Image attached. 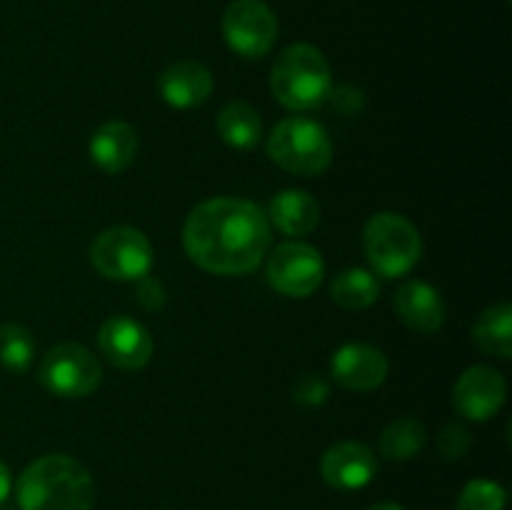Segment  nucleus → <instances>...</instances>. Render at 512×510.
I'll use <instances>...</instances> for the list:
<instances>
[{"mask_svg": "<svg viewBox=\"0 0 512 510\" xmlns=\"http://www.w3.org/2000/svg\"><path fill=\"white\" fill-rule=\"evenodd\" d=\"M183 245L188 258L208 273L248 275L268 255V215L250 200L210 198L190 210Z\"/></svg>", "mask_w": 512, "mask_h": 510, "instance_id": "1", "label": "nucleus"}, {"mask_svg": "<svg viewBox=\"0 0 512 510\" xmlns=\"http://www.w3.org/2000/svg\"><path fill=\"white\" fill-rule=\"evenodd\" d=\"M20 510H93V478L65 453L33 460L15 485Z\"/></svg>", "mask_w": 512, "mask_h": 510, "instance_id": "2", "label": "nucleus"}, {"mask_svg": "<svg viewBox=\"0 0 512 510\" xmlns=\"http://www.w3.org/2000/svg\"><path fill=\"white\" fill-rule=\"evenodd\" d=\"M270 90L288 110H313L330 98L333 73L315 45H288L270 70Z\"/></svg>", "mask_w": 512, "mask_h": 510, "instance_id": "3", "label": "nucleus"}, {"mask_svg": "<svg viewBox=\"0 0 512 510\" xmlns=\"http://www.w3.org/2000/svg\"><path fill=\"white\" fill-rule=\"evenodd\" d=\"M268 158L300 178L320 175L333 160L330 135L318 120L290 115L280 120L268 138Z\"/></svg>", "mask_w": 512, "mask_h": 510, "instance_id": "4", "label": "nucleus"}, {"mask_svg": "<svg viewBox=\"0 0 512 510\" xmlns=\"http://www.w3.org/2000/svg\"><path fill=\"white\" fill-rule=\"evenodd\" d=\"M363 245L373 270L383 278H400L410 273L423 253L418 228L408 218L390 210L373 215L365 223Z\"/></svg>", "mask_w": 512, "mask_h": 510, "instance_id": "5", "label": "nucleus"}, {"mask_svg": "<svg viewBox=\"0 0 512 510\" xmlns=\"http://www.w3.org/2000/svg\"><path fill=\"white\" fill-rule=\"evenodd\" d=\"M90 263L108 280H140L153 268V245L138 228L115 225L93 240Z\"/></svg>", "mask_w": 512, "mask_h": 510, "instance_id": "6", "label": "nucleus"}, {"mask_svg": "<svg viewBox=\"0 0 512 510\" xmlns=\"http://www.w3.org/2000/svg\"><path fill=\"white\" fill-rule=\"evenodd\" d=\"M38 378L58 398H88L103 380L98 358L80 343H60L45 353Z\"/></svg>", "mask_w": 512, "mask_h": 510, "instance_id": "7", "label": "nucleus"}, {"mask_svg": "<svg viewBox=\"0 0 512 510\" xmlns=\"http://www.w3.org/2000/svg\"><path fill=\"white\" fill-rule=\"evenodd\" d=\"M223 38L243 58H263L278 38V18L263 0H235L223 15Z\"/></svg>", "mask_w": 512, "mask_h": 510, "instance_id": "8", "label": "nucleus"}, {"mask_svg": "<svg viewBox=\"0 0 512 510\" xmlns=\"http://www.w3.org/2000/svg\"><path fill=\"white\" fill-rule=\"evenodd\" d=\"M325 275L323 255L308 243L278 245L268 258V283L288 298H308L320 288Z\"/></svg>", "mask_w": 512, "mask_h": 510, "instance_id": "9", "label": "nucleus"}, {"mask_svg": "<svg viewBox=\"0 0 512 510\" xmlns=\"http://www.w3.org/2000/svg\"><path fill=\"white\" fill-rule=\"evenodd\" d=\"M508 398L505 378L490 365H473L458 378L453 388V408L473 423H485L495 418Z\"/></svg>", "mask_w": 512, "mask_h": 510, "instance_id": "10", "label": "nucleus"}, {"mask_svg": "<svg viewBox=\"0 0 512 510\" xmlns=\"http://www.w3.org/2000/svg\"><path fill=\"white\" fill-rule=\"evenodd\" d=\"M100 353L120 370H140L153 358V338L148 328L130 315H113L98 330Z\"/></svg>", "mask_w": 512, "mask_h": 510, "instance_id": "11", "label": "nucleus"}, {"mask_svg": "<svg viewBox=\"0 0 512 510\" xmlns=\"http://www.w3.org/2000/svg\"><path fill=\"white\" fill-rule=\"evenodd\" d=\"M330 375L343 388L368 393L383 385L388 375V358L383 350L368 343H348L330 358Z\"/></svg>", "mask_w": 512, "mask_h": 510, "instance_id": "12", "label": "nucleus"}, {"mask_svg": "<svg viewBox=\"0 0 512 510\" xmlns=\"http://www.w3.org/2000/svg\"><path fill=\"white\" fill-rule=\"evenodd\" d=\"M378 470V460H375L373 450L355 440H345V443L333 445L325 450L323 463H320V473L330 488L338 490H360L375 478Z\"/></svg>", "mask_w": 512, "mask_h": 510, "instance_id": "13", "label": "nucleus"}, {"mask_svg": "<svg viewBox=\"0 0 512 510\" xmlns=\"http://www.w3.org/2000/svg\"><path fill=\"white\" fill-rule=\"evenodd\" d=\"M158 90L170 108H198L213 95V75L195 60H180L160 73Z\"/></svg>", "mask_w": 512, "mask_h": 510, "instance_id": "14", "label": "nucleus"}, {"mask_svg": "<svg viewBox=\"0 0 512 510\" xmlns=\"http://www.w3.org/2000/svg\"><path fill=\"white\" fill-rule=\"evenodd\" d=\"M395 313L415 333L430 335L445 323V303L433 285L408 280L395 293Z\"/></svg>", "mask_w": 512, "mask_h": 510, "instance_id": "15", "label": "nucleus"}, {"mask_svg": "<svg viewBox=\"0 0 512 510\" xmlns=\"http://www.w3.org/2000/svg\"><path fill=\"white\" fill-rule=\"evenodd\" d=\"M90 160L98 165L103 173L118 175L125 168H130V163L138 155V133H135L133 125L120 123V120H110L103 123L90 138Z\"/></svg>", "mask_w": 512, "mask_h": 510, "instance_id": "16", "label": "nucleus"}, {"mask_svg": "<svg viewBox=\"0 0 512 510\" xmlns=\"http://www.w3.org/2000/svg\"><path fill=\"white\" fill-rule=\"evenodd\" d=\"M268 223H273L275 228L283 235H308L310 230H315L320 220V205L305 190H280L273 200H270L268 208Z\"/></svg>", "mask_w": 512, "mask_h": 510, "instance_id": "17", "label": "nucleus"}, {"mask_svg": "<svg viewBox=\"0 0 512 510\" xmlns=\"http://www.w3.org/2000/svg\"><path fill=\"white\" fill-rule=\"evenodd\" d=\"M218 135L235 150H253L263 138V120L253 105L233 100L218 113Z\"/></svg>", "mask_w": 512, "mask_h": 510, "instance_id": "18", "label": "nucleus"}, {"mask_svg": "<svg viewBox=\"0 0 512 510\" xmlns=\"http://www.w3.org/2000/svg\"><path fill=\"white\" fill-rule=\"evenodd\" d=\"M473 340L483 353L508 360L512 355V308L510 303H498L485 310L473 328Z\"/></svg>", "mask_w": 512, "mask_h": 510, "instance_id": "19", "label": "nucleus"}, {"mask_svg": "<svg viewBox=\"0 0 512 510\" xmlns=\"http://www.w3.org/2000/svg\"><path fill=\"white\" fill-rule=\"evenodd\" d=\"M330 298H333L335 305H340V308L345 310L370 308V305L380 298V283L370 270H343V273L333 280Z\"/></svg>", "mask_w": 512, "mask_h": 510, "instance_id": "20", "label": "nucleus"}, {"mask_svg": "<svg viewBox=\"0 0 512 510\" xmlns=\"http://www.w3.org/2000/svg\"><path fill=\"white\" fill-rule=\"evenodd\" d=\"M425 448V428L415 418H398L380 435V453L388 460L418 458Z\"/></svg>", "mask_w": 512, "mask_h": 510, "instance_id": "21", "label": "nucleus"}, {"mask_svg": "<svg viewBox=\"0 0 512 510\" xmlns=\"http://www.w3.org/2000/svg\"><path fill=\"white\" fill-rule=\"evenodd\" d=\"M35 340L25 325L3 323L0 325V365L10 373H25L33 363Z\"/></svg>", "mask_w": 512, "mask_h": 510, "instance_id": "22", "label": "nucleus"}, {"mask_svg": "<svg viewBox=\"0 0 512 510\" xmlns=\"http://www.w3.org/2000/svg\"><path fill=\"white\" fill-rule=\"evenodd\" d=\"M505 488L495 480L475 478L460 490L455 510H503L505 508Z\"/></svg>", "mask_w": 512, "mask_h": 510, "instance_id": "23", "label": "nucleus"}, {"mask_svg": "<svg viewBox=\"0 0 512 510\" xmlns=\"http://www.w3.org/2000/svg\"><path fill=\"white\" fill-rule=\"evenodd\" d=\"M293 400L303 408H318L328 400V380L318 373H303L290 390Z\"/></svg>", "mask_w": 512, "mask_h": 510, "instance_id": "24", "label": "nucleus"}, {"mask_svg": "<svg viewBox=\"0 0 512 510\" xmlns=\"http://www.w3.org/2000/svg\"><path fill=\"white\" fill-rule=\"evenodd\" d=\"M470 430L463 428V425H445L443 433L438 438V450L443 458L448 460H458L468 453L470 448Z\"/></svg>", "mask_w": 512, "mask_h": 510, "instance_id": "25", "label": "nucleus"}, {"mask_svg": "<svg viewBox=\"0 0 512 510\" xmlns=\"http://www.w3.org/2000/svg\"><path fill=\"white\" fill-rule=\"evenodd\" d=\"M138 300L140 305H143L145 310H160L165 303V290L163 285H160V280L150 278V275H145V278L138 280Z\"/></svg>", "mask_w": 512, "mask_h": 510, "instance_id": "26", "label": "nucleus"}, {"mask_svg": "<svg viewBox=\"0 0 512 510\" xmlns=\"http://www.w3.org/2000/svg\"><path fill=\"white\" fill-rule=\"evenodd\" d=\"M10 488H13V480H10V470H8V465L0 460V505L8 500Z\"/></svg>", "mask_w": 512, "mask_h": 510, "instance_id": "27", "label": "nucleus"}, {"mask_svg": "<svg viewBox=\"0 0 512 510\" xmlns=\"http://www.w3.org/2000/svg\"><path fill=\"white\" fill-rule=\"evenodd\" d=\"M368 510H405V508L400 503H378V505H373V508H368Z\"/></svg>", "mask_w": 512, "mask_h": 510, "instance_id": "28", "label": "nucleus"}]
</instances>
